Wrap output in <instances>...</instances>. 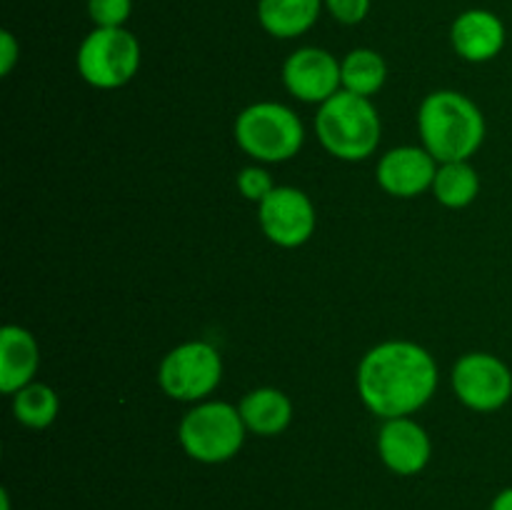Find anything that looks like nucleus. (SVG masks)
<instances>
[{
    "label": "nucleus",
    "mask_w": 512,
    "mask_h": 510,
    "mask_svg": "<svg viewBox=\"0 0 512 510\" xmlns=\"http://www.w3.org/2000/svg\"><path fill=\"white\" fill-rule=\"evenodd\" d=\"M438 390L435 358L413 340H385L358 365V395L378 418H405L430 403Z\"/></svg>",
    "instance_id": "1"
},
{
    "label": "nucleus",
    "mask_w": 512,
    "mask_h": 510,
    "mask_svg": "<svg viewBox=\"0 0 512 510\" xmlns=\"http://www.w3.org/2000/svg\"><path fill=\"white\" fill-rule=\"evenodd\" d=\"M20 60V43L10 30L0 33V73L10 75Z\"/></svg>",
    "instance_id": "23"
},
{
    "label": "nucleus",
    "mask_w": 512,
    "mask_h": 510,
    "mask_svg": "<svg viewBox=\"0 0 512 510\" xmlns=\"http://www.w3.org/2000/svg\"><path fill=\"white\" fill-rule=\"evenodd\" d=\"M340 75H343V90L373 98L388 80V63L378 50L355 48L340 60Z\"/></svg>",
    "instance_id": "17"
},
{
    "label": "nucleus",
    "mask_w": 512,
    "mask_h": 510,
    "mask_svg": "<svg viewBox=\"0 0 512 510\" xmlns=\"http://www.w3.org/2000/svg\"><path fill=\"white\" fill-rule=\"evenodd\" d=\"M0 510H10V495H8V490H0Z\"/></svg>",
    "instance_id": "25"
},
{
    "label": "nucleus",
    "mask_w": 512,
    "mask_h": 510,
    "mask_svg": "<svg viewBox=\"0 0 512 510\" xmlns=\"http://www.w3.org/2000/svg\"><path fill=\"white\" fill-rule=\"evenodd\" d=\"M260 230L280 248H300L315 233V205L293 185H278L263 203H258Z\"/></svg>",
    "instance_id": "9"
},
{
    "label": "nucleus",
    "mask_w": 512,
    "mask_h": 510,
    "mask_svg": "<svg viewBox=\"0 0 512 510\" xmlns=\"http://www.w3.org/2000/svg\"><path fill=\"white\" fill-rule=\"evenodd\" d=\"M248 428L235 405L223 400H203L183 415L178 440L185 455L203 465H220L243 450Z\"/></svg>",
    "instance_id": "5"
},
{
    "label": "nucleus",
    "mask_w": 512,
    "mask_h": 510,
    "mask_svg": "<svg viewBox=\"0 0 512 510\" xmlns=\"http://www.w3.org/2000/svg\"><path fill=\"white\" fill-rule=\"evenodd\" d=\"M418 130L423 148L438 163L470 160L485 140V115L458 90H435L420 103Z\"/></svg>",
    "instance_id": "2"
},
{
    "label": "nucleus",
    "mask_w": 512,
    "mask_h": 510,
    "mask_svg": "<svg viewBox=\"0 0 512 510\" xmlns=\"http://www.w3.org/2000/svg\"><path fill=\"white\" fill-rule=\"evenodd\" d=\"M505 40H508L505 23L493 10H465L450 25L453 50L468 63H488L498 58L505 48Z\"/></svg>",
    "instance_id": "13"
},
{
    "label": "nucleus",
    "mask_w": 512,
    "mask_h": 510,
    "mask_svg": "<svg viewBox=\"0 0 512 510\" xmlns=\"http://www.w3.org/2000/svg\"><path fill=\"white\" fill-rule=\"evenodd\" d=\"M238 190L253 203H263L278 185L273 183V175L263 168V165H248L238 173Z\"/></svg>",
    "instance_id": "21"
},
{
    "label": "nucleus",
    "mask_w": 512,
    "mask_h": 510,
    "mask_svg": "<svg viewBox=\"0 0 512 510\" xmlns=\"http://www.w3.org/2000/svg\"><path fill=\"white\" fill-rule=\"evenodd\" d=\"M75 65L93 88H123L140 70V43L128 28H93L80 43Z\"/></svg>",
    "instance_id": "6"
},
{
    "label": "nucleus",
    "mask_w": 512,
    "mask_h": 510,
    "mask_svg": "<svg viewBox=\"0 0 512 510\" xmlns=\"http://www.w3.org/2000/svg\"><path fill=\"white\" fill-rule=\"evenodd\" d=\"M323 5L340 25H358L368 18L373 0H323Z\"/></svg>",
    "instance_id": "22"
},
{
    "label": "nucleus",
    "mask_w": 512,
    "mask_h": 510,
    "mask_svg": "<svg viewBox=\"0 0 512 510\" xmlns=\"http://www.w3.org/2000/svg\"><path fill=\"white\" fill-rule=\"evenodd\" d=\"M323 0H258L260 28L280 40L308 33L320 18Z\"/></svg>",
    "instance_id": "16"
},
{
    "label": "nucleus",
    "mask_w": 512,
    "mask_h": 510,
    "mask_svg": "<svg viewBox=\"0 0 512 510\" xmlns=\"http://www.w3.org/2000/svg\"><path fill=\"white\" fill-rule=\"evenodd\" d=\"M223 380V358L208 340L180 343L160 360L158 385L170 400L203 403Z\"/></svg>",
    "instance_id": "7"
},
{
    "label": "nucleus",
    "mask_w": 512,
    "mask_h": 510,
    "mask_svg": "<svg viewBox=\"0 0 512 510\" xmlns=\"http://www.w3.org/2000/svg\"><path fill=\"white\" fill-rule=\"evenodd\" d=\"M378 453L385 468L395 475H418L433 458V443L428 430L410 415L385 420L378 433Z\"/></svg>",
    "instance_id": "11"
},
{
    "label": "nucleus",
    "mask_w": 512,
    "mask_h": 510,
    "mask_svg": "<svg viewBox=\"0 0 512 510\" xmlns=\"http://www.w3.org/2000/svg\"><path fill=\"white\" fill-rule=\"evenodd\" d=\"M40 368L38 340L23 325H5L0 330V390L15 395L30 385Z\"/></svg>",
    "instance_id": "14"
},
{
    "label": "nucleus",
    "mask_w": 512,
    "mask_h": 510,
    "mask_svg": "<svg viewBox=\"0 0 512 510\" xmlns=\"http://www.w3.org/2000/svg\"><path fill=\"white\" fill-rule=\"evenodd\" d=\"M490 510H512V485L495 495L493 503H490Z\"/></svg>",
    "instance_id": "24"
},
{
    "label": "nucleus",
    "mask_w": 512,
    "mask_h": 510,
    "mask_svg": "<svg viewBox=\"0 0 512 510\" xmlns=\"http://www.w3.org/2000/svg\"><path fill=\"white\" fill-rule=\"evenodd\" d=\"M133 0H88V15L95 28H125Z\"/></svg>",
    "instance_id": "20"
},
{
    "label": "nucleus",
    "mask_w": 512,
    "mask_h": 510,
    "mask_svg": "<svg viewBox=\"0 0 512 510\" xmlns=\"http://www.w3.org/2000/svg\"><path fill=\"white\" fill-rule=\"evenodd\" d=\"M283 83L300 103H318L343 90L340 60L323 48H298L283 63Z\"/></svg>",
    "instance_id": "10"
},
{
    "label": "nucleus",
    "mask_w": 512,
    "mask_h": 510,
    "mask_svg": "<svg viewBox=\"0 0 512 510\" xmlns=\"http://www.w3.org/2000/svg\"><path fill=\"white\" fill-rule=\"evenodd\" d=\"M453 393L475 413H493L512 398V370L493 353H468L450 373Z\"/></svg>",
    "instance_id": "8"
},
{
    "label": "nucleus",
    "mask_w": 512,
    "mask_h": 510,
    "mask_svg": "<svg viewBox=\"0 0 512 510\" xmlns=\"http://www.w3.org/2000/svg\"><path fill=\"white\" fill-rule=\"evenodd\" d=\"M480 193V175L470 160L440 163L433 180V195L440 205L450 210L468 208Z\"/></svg>",
    "instance_id": "18"
},
{
    "label": "nucleus",
    "mask_w": 512,
    "mask_h": 510,
    "mask_svg": "<svg viewBox=\"0 0 512 510\" xmlns=\"http://www.w3.org/2000/svg\"><path fill=\"white\" fill-rule=\"evenodd\" d=\"M315 135L333 158L358 163L378 150L383 123L370 98L338 90L318 108Z\"/></svg>",
    "instance_id": "3"
},
{
    "label": "nucleus",
    "mask_w": 512,
    "mask_h": 510,
    "mask_svg": "<svg viewBox=\"0 0 512 510\" xmlns=\"http://www.w3.org/2000/svg\"><path fill=\"white\" fill-rule=\"evenodd\" d=\"M438 160L418 145H400L380 158L375 178L378 185L393 198H418L425 190H433Z\"/></svg>",
    "instance_id": "12"
},
{
    "label": "nucleus",
    "mask_w": 512,
    "mask_h": 510,
    "mask_svg": "<svg viewBox=\"0 0 512 510\" xmlns=\"http://www.w3.org/2000/svg\"><path fill=\"white\" fill-rule=\"evenodd\" d=\"M248 433L273 438L293 423V403L278 388H255L238 405Z\"/></svg>",
    "instance_id": "15"
},
{
    "label": "nucleus",
    "mask_w": 512,
    "mask_h": 510,
    "mask_svg": "<svg viewBox=\"0 0 512 510\" xmlns=\"http://www.w3.org/2000/svg\"><path fill=\"white\" fill-rule=\"evenodd\" d=\"M60 413V398L50 385L33 380L13 395V415L20 425L30 430H45L55 423Z\"/></svg>",
    "instance_id": "19"
},
{
    "label": "nucleus",
    "mask_w": 512,
    "mask_h": 510,
    "mask_svg": "<svg viewBox=\"0 0 512 510\" xmlns=\"http://www.w3.org/2000/svg\"><path fill=\"white\" fill-rule=\"evenodd\" d=\"M235 143L258 163H285L305 143L303 120L293 108L273 100L253 103L235 118Z\"/></svg>",
    "instance_id": "4"
}]
</instances>
